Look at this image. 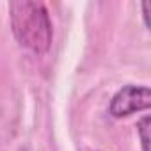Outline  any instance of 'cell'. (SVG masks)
Segmentation results:
<instances>
[{
    "label": "cell",
    "instance_id": "6da1fadb",
    "mask_svg": "<svg viewBox=\"0 0 151 151\" xmlns=\"http://www.w3.org/2000/svg\"><path fill=\"white\" fill-rule=\"evenodd\" d=\"M11 29L18 43L34 53H45L52 46L53 29L46 7L41 2L18 0L9 4Z\"/></svg>",
    "mask_w": 151,
    "mask_h": 151
},
{
    "label": "cell",
    "instance_id": "3957f363",
    "mask_svg": "<svg viewBox=\"0 0 151 151\" xmlns=\"http://www.w3.org/2000/svg\"><path fill=\"white\" fill-rule=\"evenodd\" d=\"M149 123H151V119L146 116V117H142L140 121H139V124H137V132H139V135H140V144H142V151H149Z\"/></svg>",
    "mask_w": 151,
    "mask_h": 151
},
{
    "label": "cell",
    "instance_id": "7a4b0ae2",
    "mask_svg": "<svg viewBox=\"0 0 151 151\" xmlns=\"http://www.w3.org/2000/svg\"><path fill=\"white\" fill-rule=\"evenodd\" d=\"M151 107V91L146 86H124L119 89L110 101V114L114 117H126L137 110Z\"/></svg>",
    "mask_w": 151,
    "mask_h": 151
},
{
    "label": "cell",
    "instance_id": "277c9868",
    "mask_svg": "<svg viewBox=\"0 0 151 151\" xmlns=\"http://www.w3.org/2000/svg\"><path fill=\"white\" fill-rule=\"evenodd\" d=\"M147 7H149V4L144 2L142 4V11H144V22H146V25H147Z\"/></svg>",
    "mask_w": 151,
    "mask_h": 151
}]
</instances>
